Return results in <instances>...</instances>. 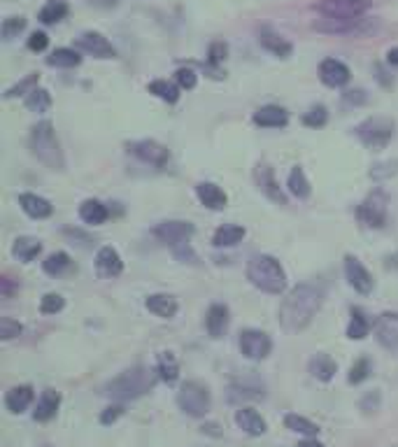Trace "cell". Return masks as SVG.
<instances>
[{"mask_svg": "<svg viewBox=\"0 0 398 447\" xmlns=\"http://www.w3.org/2000/svg\"><path fill=\"white\" fill-rule=\"evenodd\" d=\"M156 375L168 384H173L180 378V364H177L173 352H161L156 356Z\"/></svg>", "mask_w": 398, "mask_h": 447, "instance_id": "cell-30", "label": "cell"}, {"mask_svg": "<svg viewBox=\"0 0 398 447\" xmlns=\"http://www.w3.org/2000/svg\"><path fill=\"white\" fill-rule=\"evenodd\" d=\"M38 16L42 24H58L61 19L68 16V3L66 0H49V3L40 10Z\"/></svg>", "mask_w": 398, "mask_h": 447, "instance_id": "cell-34", "label": "cell"}, {"mask_svg": "<svg viewBox=\"0 0 398 447\" xmlns=\"http://www.w3.org/2000/svg\"><path fill=\"white\" fill-rule=\"evenodd\" d=\"M315 31L326 35H357L366 31V19H345V16H322L315 24Z\"/></svg>", "mask_w": 398, "mask_h": 447, "instance_id": "cell-11", "label": "cell"}, {"mask_svg": "<svg viewBox=\"0 0 398 447\" xmlns=\"http://www.w3.org/2000/svg\"><path fill=\"white\" fill-rule=\"evenodd\" d=\"M33 387L31 384H19V387H12L5 394V408L10 410L12 415H21L29 410V406L33 403Z\"/></svg>", "mask_w": 398, "mask_h": 447, "instance_id": "cell-18", "label": "cell"}, {"mask_svg": "<svg viewBox=\"0 0 398 447\" xmlns=\"http://www.w3.org/2000/svg\"><path fill=\"white\" fill-rule=\"evenodd\" d=\"M21 331H24V327H21L19 322H14V319H10V317H3V319H0V338H3V340L16 338Z\"/></svg>", "mask_w": 398, "mask_h": 447, "instance_id": "cell-45", "label": "cell"}, {"mask_svg": "<svg viewBox=\"0 0 398 447\" xmlns=\"http://www.w3.org/2000/svg\"><path fill=\"white\" fill-rule=\"evenodd\" d=\"M335 361L329 356V354H317L310 359V373H312V378L322 380V382H329L333 375H335Z\"/></svg>", "mask_w": 398, "mask_h": 447, "instance_id": "cell-32", "label": "cell"}, {"mask_svg": "<svg viewBox=\"0 0 398 447\" xmlns=\"http://www.w3.org/2000/svg\"><path fill=\"white\" fill-rule=\"evenodd\" d=\"M35 84H38V75H31V77H26L24 82H19L14 86V89H7V93H5V98H14V96H19V93H31L33 89H35Z\"/></svg>", "mask_w": 398, "mask_h": 447, "instance_id": "cell-47", "label": "cell"}, {"mask_svg": "<svg viewBox=\"0 0 398 447\" xmlns=\"http://www.w3.org/2000/svg\"><path fill=\"white\" fill-rule=\"evenodd\" d=\"M254 124L261 128H285L289 124V115L280 105H263L254 112Z\"/></svg>", "mask_w": 398, "mask_h": 447, "instance_id": "cell-17", "label": "cell"}, {"mask_svg": "<svg viewBox=\"0 0 398 447\" xmlns=\"http://www.w3.org/2000/svg\"><path fill=\"white\" fill-rule=\"evenodd\" d=\"M63 305H66V301H63V296L61 294H47L40 301V312L42 314H56V312L63 310Z\"/></svg>", "mask_w": 398, "mask_h": 447, "instance_id": "cell-43", "label": "cell"}, {"mask_svg": "<svg viewBox=\"0 0 398 447\" xmlns=\"http://www.w3.org/2000/svg\"><path fill=\"white\" fill-rule=\"evenodd\" d=\"M320 77H322V82L326 86H333V89H340V86H345L349 82V68L342 63V61L338 58H326L322 61V66H320Z\"/></svg>", "mask_w": 398, "mask_h": 447, "instance_id": "cell-15", "label": "cell"}, {"mask_svg": "<svg viewBox=\"0 0 398 447\" xmlns=\"http://www.w3.org/2000/svg\"><path fill=\"white\" fill-rule=\"evenodd\" d=\"M24 103H26V108H29L31 112H38V115H42V112H47L51 108V93L47 89L35 86L31 93H26Z\"/></svg>", "mask_w": 398, "mask_h": 447, "instance_id": "cell-35", "label": "cell"}, {"mask_svg": "<svg viewBox=\"0 0 398 447\" xmlns=\"http://www.w3.org/2000/svg\"><path fill=\"white\" fill-rule=\"evenodd\" d=\"M58 406H61L58 391L44 389L40 394V399H38V406H35V410H33V419H35V422H49V419L56 415Z\"/></svg>", "mask_w": 398, "mask_h": 447, "instance_id": "cell-20", "label": "cell"}, {"mask_svg": "<svg viewBox=\"0 0 398 447\" xmlns=\"http://www.w3.org/2000/svg\"><path fill=\"white\" fill-rule=\"evenodd\" d=\"M235 424L243 428L245 433L250 436H263L265 428H268V424H265V419L256 413L254 408H240L235 413Z\"/></svg>", "mask_w": 398, "mask_h": 447, "instance_id": "cell-21", "label": "cell"}, {"mask_svg": "<svg viewBox=\"0 0 398 447\" xmlns=\"http://www.w3.org/2000/svg\"><path fill=\"white\" fill-rule=\"evenodd\" d=\"M326 119H329V115H326V108H324V105H317V108H310L305 112L303 124L310 126V128H322L326 124Z\"/></svg>", "mask_w": 398, "mask_h": 447, "instance_id": "cell-42", "label": "cell"}, {"mask_svg": "<svg viewBox=\"0 0 398 447\" xmlns=\"http://www.w3.org/2000/svg\"><path fill=\"white\" fill-rule=\"evenodd\" d=\"M70 268H73V261H70L66 252H54L42 261V270L51 277H61L63 273H68Z\"/></svg>", "mask_w": 398, "mask_h": 447, "instance_id": "cell-33", "label": "cell"}, {"mask_svg": "<svg viewBox=\"0 0 398 447\" xmlns=\"http://www.w3.org/2000/svg\"><path fill=\"white\" fill-rule=\"evenodd\" d=\"M31 152L33 156H38V161H42L47 168L51 170H63L66 161H63V152H61L56 130L51 126V121H40L31 128Z\"/></svg>", "mask_w": 398, "mask_h": 447, "instance_id": "cell-4", "label": "cell"}, {"mask_svg": "<svg viewBox=\"0 0 398 447\" xmlns=\"http://www.w3.org/2000/svg\"><path fill=\"white\" fill-rule=\"evenodd\" d=\"M377 340L384 347H389V349L398 347V314L387 312V314L379 317V322H377Z\"/></svg>", "mask_w": 398, "mask_h": 447, "instance_id": "cell-24", "label": "cell"}, {"mask_svg": "<svg viewBox=\"0 0 398 447\" xmlns=\"http://www.w3.org/2000/svg\"><path fill=\"white\" fill-rule=\"evenodd\" d=\"M121 413H123L121 406H110V408L105 410V413L101 415V422H103V424H112V422H117Z\"/></svg>", "mask_w": 398, "mask_h": 447, "instance_id": "cell-51", "label": "cell"}, {"mask_svg": "<svg viewBox=\"0 0 398 447\" xmlns=\"http://www.w3.org/2000/svg\"><path fill=\"white\" fill-rule=\"evenodd\" d=\"M47 63L54 66V68H75V66L82 63V56H79L75 49L61 47L56 51H51V56L47 58Z\"/></svg>", "mask_w": 398, "mask_h": 447, "instance_id": "cell-37", "label": "cell"}, {"mask_svg": "<svg viewBox=\"0 0 398 447\" xmlns=\"http://www.w3.org/2000/svg\"><path fill=\"white\" fill-rule=\"evenodd\" d=\"M24 29H26L24 16H7L3 26H0V35H3V40H14Z\"/></svg>", "mask_w": 398, "mask_h": 447, "instance_id": "cell-41", "label": "cell"}, {"mask_svg": "<svg viewBox=\"0 0 398 447\" xmlns=\"http://www.w3.org/2000/svg\"><path fill=\"white\" fill-rule=\"evenodd\" d=\"M247 277L250 282L265 294H282L287 289V275L280 261L268 254H256L247 264Z\"/></svg>", "mask_w": 398, "mask_h": 447, "instance_id": "cell-3", "label": "cell"}, {"mask_svg": "<svg viewBox=\"0 0 398 447\" xmlns=\"http://www.w3.org/2000/svg\"><path fill=\"white\" fill-rule=\"evenodd\" d=\"M245 238V229L238 224H224L219 226V229L215 231V238H212V242H215V247H233V245H238Z\"/></svg>", "mask_w": 398, "mask_h": 447, "instance_id": "cell-31", "label": "cell"}, {"mask_svg": "<svg viewBox=\"0 0 398 447\" xmlns=\"http://www.w3.org/2000/svg\"><path fill=\"white\" fill-rule=\"evenodd\" d=\"M387 61H389V63H392V66H398V47H396V49H389Z\"/></svg>", "mask_w": 398, "mask_h": 447, "instance_id": "cell-53", "label": "cell"}, {"mask_svg": "<svg viewBox=\"0 0 398 447\" xmlns=\"http://www.w3.org/2000/svg\"><path fill=\"white\" fill-rule=\"evenodd\" d=\"M296 447H324V445L317 443V441H303V443H298Z\"/></svg>", "mask_w": 398, "mask_h": 447, "instance_id": "cell-54", "label": "cell"}, {"mask_svg": "<svg viewBox=\"0 0 398 447\" xmlns=\"http://www.w3.org/2000/svg\"><path fill=\"white\" fill-rule=\"evenodd\" d=\"M49 45V38H47V33H42V31H35L31 33V38H29V49L31 51H44Z\"/></svg>", "mask_w": 398, "mask_h": 447, "instance_id": "cell-49", "label": "cell"}, {"mask_svg": "<svg viewBox=\"0 0 398 447\" xmlns=\"http://www.w3.org/2000/svg\"><path fill=\"white\" fill-rule=\"evenodd\" d=\"M42 252V242L38 238H29V235H24V238H16L14 245H12V254L24 264H31V261L38 257Z\"/></svg>", "mask_w": 398, "mask_h": 447, "instance_id": "cell-29", "label": "cell"}, {"mask_svg": "<svg viewBox=\"0 0 398 447\" xmlns=\"http://www.w3.org/2000/svg\"><path fill=\"white\" fill-rule=\"evenodd\" d=\"M324 303V287L317 282H303L294 287L280 305V324L287 331H303Z\"/></svg>", "mask_w": 398, "mask_h": 447, "instance_id": "cell-1", "label": "cell"}, {"mask_svg": "<svg viewBox=\"0 0 398 447\" xmlns=\"http://www.w3.org/2000/svg\"><path fill=\"white\" fill-rule=\"evenodd\" d=\"M240 352L247 356V359H252V361H261V359H265L270 354V349H272V343H270V338H268V333H263V331H256V329H247L240 333Z\"/></svg>", "mask_w": 398, "mask_h": 447, "instance_id": "cell-10", "label": "cell"}, {"mask_svg": "<svg viewBox=\"0 0 398 447\" xmlns=\"http://www.w3.org/2000/svg\"><path fill=\"white\" fill-rule=\"evenodd\" d=\"M196 196H198L200 203L205 207H210V210H224L226 203H228V196L212 182H200L196 187Z\"/></svg>", "mask_w": 398, "mask_h": 447, "instance_id": "cell-22", "label": "cell"}, {"mask_svg": "<svg viewBox=\"0 0 398 447\" xmlns=\"http://www.w3.org/2000/svg\"><path fill=\"white\" fill-rule=\"evenodd\" d=\"M205 327H208V333L212 338H221L228 329V308L221 303H215L210 305L208 310V317H205Z\"/></svg>", "mask_w": 398, "mask_h": 447, "instance_id": "cell-25", "label": "cell"}, {"mask_svg": "<svg viewBox=\"0 0 398 447\" xmlns=\"http://www.w3.org/2000/svg\"><path fill=\"white\" fill-rule=\"evenodd\" d=\"M398 173V161H387V163H379L375 165L373 170H370V178H375V180H384L389 178V175H396Z\"/></svg>", "mask_w": 398, "mask_h": 447, "instance_id": "cell-48", "label": "cell"}, {"mask_svg": "<svg viewBox=\"0 0 398 447\" xmlns=\"http://www.w3.org/2000/svg\"><path fill=\"white\" fill-rule=\"evenodd\" d=\"M154 384H156V375L145 366H136L105 384V396H110L114 401H133L145 396L147 391H152Z\"/></svg>", "mask_w": 398, "mask_h": 447, "instance_id": "cell-2", "label": "cell"}, {"mask_svg": "<svg viewBox=\"0 0 398 447\" xmlns=\"http://www.w3.org/2000/svg\"><path fill=\"white\" fill-rule=\"evenodd\" d=\"M345 275H347V282L357 289L359 294L373 292V275L368 273L357 257H345Z\"/></svg>", "mask_w": 398, "mask_h": 447, "instance_id": "cell-14", "label": "cell"}, {"mask_svg": "<svg viewBox=\"0 0 398 447\" xmlns=\"http://www.w3.org/2000/svg\"><path fill=\"white\" fill-rule=\"evenodd\" d=\"M154 235L161 242L170 245V247H182V245H187L189 238L193 235V224L189 222H161L154 229Z\"/></svg>", "mask_w": 398, "mask_h": 447, "instance_id": "cell-12", "label": "cell"}, {"mask_svg": "<svg viewBox=\"0 0 398 447\" xmlns=\"http://www.w3.org/2000/svg\"><path fill=\"white\" fill-rule=\"evenodd\" d=\"M370 7V0H322L317 5V12L322 16H345V19H357L364 16Z\"/></svg>", "mask_w": 398, "mask_h": 447, "instance_id": "cell-7", "label": "cell"}, {"mask_svg": "<svg viewBox=\"0 0 398 447\" xmlns=\"http://www.w3.org/2000/svg\"><path fill=\"white\" fill-rule=\"evenodd\" d=\"M88 3L96 5V7H114L119 0H88Z\"/></svg>", "mask_w": 398, "mask_h": 447, "instance_id": "cell-52", "label": "cell"}, {"mask_svg": "<svg viewBox=\"0 0 398 447\" xmlns=\"http://www.w3.org/2000/svg\"><path fill=\"white\" fill-rule=\"evenodd\" d=\"M175 80L180 89H193V86H196V73H193L191 68H180L175 73Z\"/></svg>", "mask_w": 398, "mask_h": 447, "instance_id": "cell-46", "label": "cell"}, {"mask_svg": "<svg viewBox=\"0 0 398 447\" xmlns=\"http://www.w3.org/2000/svg\"><path fill=\"white\" fill-rule=\"evenodd\" d=\"M285 424H287V428H291V431L303 433V436H317V433H320V426L312 424V422H310V419H305V417L296 415V413L287 415V417H285Z\"/></svg>", "mask_w": 398, "mask_h": 447, "instance_id": "cell-40", "label": "cell"}, {"mask_svg": "<svg viewBox=\"0 0 398 447\" xmlns=\"http://www.w3.org/2000/svg\"><path fill=\"white\" fill-rule=\"evenodd\" d=\"M177 406L189 417H205L212 406L208 387L200 382H184L182 389L177 391Z\"/></svg>", "mask_w": 398, "mask_h": 447, "instance_id": "cell-5", "label": "cell"}, {"mask_svg": "<svg viewBox=\"0 0 398 447\" xmlns=\"http://www.w3.org/2000/svg\"><path fill=\"white\" fill-rule=\"evenodd\" d=\"M149 93H154L156 98H161L165 103H177L180 101V86L168 82V80H154L152 84L147 86Z\"/></svg>", "mask_w": 398, "mask_h": 447, "instance_id": "cell-36", "label": "cell"}, {"mask_svg": "<svg viewBox=\"0 0 398 447\" xmlns=\"http://www.w3.org/2000/svg\"><path fill=\"white\" fill-rule=\"evenodd\" d=\"M368 375H370V361H368V359H359V361L354 364L352 371H349V382L359 384V382H364Z\"/></svg>", "mask_w": 398, "mask_h": 447, "instance_id": "cell-44", "label": "cell"}, {"mask_svg": "<svg viewBox=\"0 0 398 447\" xmlns=\"http://www.w3.org/2000/svg\"><path fill=\"white\" fill-rule=\"evenodd\" d=\"M368 331H370V322L366 319V314L361 312L359 308L352 310V322L347 327V336L352 340H364L368 336Z\"/></svg>", "mask_w": 398, "mask_h": 447, "instance_id": "cell-38", "label": "cell"}, {"mask_svg": "<svg viewBox=\"0 0 398 447\" xmlns=\"http://www.w3.org/2000/svg\"><path fill=\"white\" fill-rule=\"evenodd\" d=\"M77 49L86 51L96 58H112L117 56V49L112 47V42L105 38V35L96 33V31H86L77 38Z\"/></svg>", "mask_w": 398, "mask_h": 447, "instance_id": "cell-13", "label": "cell"}, {"mask_svg": "<svg viewBox=\"0 0 398 447\" xmlns=\"http://www.w3.org/2000/svg\"><path fill=\"white\" fill-rule=\"evenodd\" d=\"M226 51H228V47L224 45V42H215V45L210 47V63L219 66L221 61L226 58Z\"/></svg>", "mask_w": 398, "mask_h": 447, "instance_id": "cell-50", "label": "cell"}, {"mask_svg": "<svg viewBox=\"0 0 398 447\" xmlns=\"http://www.w3.org/2000/svg\"><path fill=\"white\" fill-rule=\"evenodd\" d=\"M256 184H259V189L263 191L265 196H268L270 200H275V203H282V205H287V196L282 194L280 187H277V182H275V175H272L270 170V165H259L256 168Z\"/></svg>", "mask_w": 398, "mask_h": 447, "instance_id": "cell-19", "label": "cell"}, {"mask_svg": "<svg viewBox=\"0 0 398 447\" xmlns=\"http://www.w3.org/2000/svg\"><path fill=\"white\" fill-rule=\"evenodd\" d=\"M147 310L156 314V317H161V319H170L177 314V301L173 296H168V294H154V296H149L147 301Z\"/></svg>", "mask_w": 398, "mask_h": 447, "instance_id": "cell-26", "label": "cell"}, {"mask_svg": "<svg viewBox=\"0 0 398 447\" xmlns=\"http://www.w3.org/2000/svg\"><path fill=\"white\" fill-rule=\"evenodd\" d=\"M289 191L294 194L296 198H307L310 196V182L305 178L303 168H294L289 173V182H287Z\"/></svg>", "mask_w": 398, "mask_h": 447, "instance_id": "cell-39", "label": "cell"}, {"mask_svg": "<svg viewBox=\"0 0 398 447\" xmlns=\"http://www.w3.org/2000/svg\"><path fill=\"white\" fill-rule=\"evenodd\" d=\"M96 270H98V275L101 277H117L121 275V270H123V261L119 257V252L110 247V245H105V247L98 250V254H96Z\"/></svg>", "mask_w": 398, "mask_h": 447, "instance_id": "cell-16", "label": "cell"}, {"mask_svg": "<svg viewBox=\"0 0 398 447\" xmlns=\"http://www.w3.org/2000/svg\"><path fill=\"white\" fill-rule=\"evenodd\" d=\"M259 42H261V47L263 49H268L270 54H275V56H280V58H289L291 56V51H294V47L289 45V42L282 38V35H277V33H272V31H268V29H263L261 33H259Z\"/></svg>", "mask_w": 398, "mask_h": 447, "instance_id": "cell-27", "label": "cell"}, {"mask_svg": "<svg viewBox=\"0 0 398 447\" xmlns=\"http://www.w3.org/2000/svg\"><path fill=\"white\" fill-rule=\"evenodd\" d=\"M359 219L368 229H382L387 224V196L382 191H375V194H370L364 203H361Z\"/></svg>", "mask_w": 398, "mask_h": 447, "instance_id": "cell-8", "label": "cell"}, {"mask_svg": "<svg viewBox=\"0 0 398 447\" xmlns=\"http://www.w3.org/2000/svg\"><path fill=\"white\" fill-rule=\"evenodd\" d=\"M357 135L368 149H384L394 138V121L387 117L366 119L364 124L357 126Z\"/></svg>", "mask_w": 398, "mask_h": 447, "instance_id": "cell-6", "label": "cell"}, {"mask_svg": "<svg viewBox=\"0 0 398 447\" xmlns=\"http://www.w3.org/2000/svg\"><path fill=\"white\" fill-rule=\"evenodd\" d=\"M79 217H82V222L91 224V226H101L108 222V207H105L101 200H84L82 205H79Z\"/></svg>", "mask_w": 398, "mask_h": 447, "instance_id": "cell-28", "label": "cell"}, {"mask_svg": "<svg viewBox=\"0 0 398 447\" xmlns=\"http://www.w3.org/2000/svg\"><path fill=\"white\" fill-rule=\"evenodd\" d=\"M19 205L24 212L33 219H47V217H51V212H54V205H51L47 198L35 196V194H21Z\"/></svg>", "mask_w": 398, "mask_h": 447, "instance_id": "cell-23", "label": "cell"}, {"mask_svg": "<svg viewBox=\"0 0 398 447\" xmlns=\"http://www.w3.org/2000/svg\"><path fill=\"white\" fill-rule=\"evenodd\" d=\"M128 152L133 156H138L140 161H145L154 168H165L168 161H170V152L158 145L156 140H136V143H128Z\"/></svg>", "mask_w": 398, "mask_h": 447, "instance_id": "cell-9", "label": "cell"}]
</instances>
